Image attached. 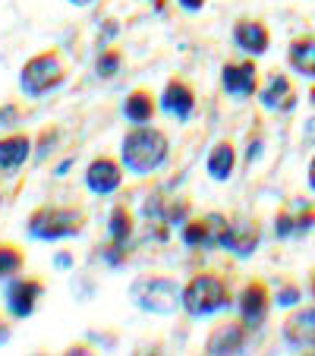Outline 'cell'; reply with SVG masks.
Instances as JSON below:
<instances>
[{"label":"cell","instance_id":"22","mask_svg":"<svg viewBox=\"0 0 315 356\" xmlns=\"http://www.w3.org/2000/svg\"><path fill=\"white\" fill-rule=\"evenodd\" d=\"M287 63L293 73L306 76V79H315V35H302V38L290 41Z\"/></svg>","mask_w":315,"mask_h":356},{"label":"cell","instance_id":"1","mask_svg":"<svg viewBox=\"0 0 315 356\" xmlns=\"http://www.w3.org/2000/svg\"><path fill=\"white\" fill-rule=\"evenodd\" d=\"M170 158V139L164 129L142 123V127L127 129V136L120 139V161L127 168V174L133 177H148L154 170H161Z\"/></svg>","mask_w":315,"mask_h":356},{"label":"cell","instance_id":"15","mask_svg":"<svg viewBox=\"0 0 315 356\" xmlns=\"http://www.w3.org/2000/svg\"><path fill=\"white\" fill-rule=\"evenodd\" d=\"M249 334H252V331H249L246 325L240 322V318H227V322L215 325V328L208 331V337H205V353H211V356L240 353V350L246 347Z\"/></svg>","mask_w":315,"mask_h":356},{"label":"cell","instance_id":"4","mask_svg":"<svg viewBox=\"0 0 315 356\" xmlns=\"http://www.w3.org/2000/svg\"><path fill=\"white\" fill-rule=\"evenodd\" d=\"M129 302L152 316H174L183 309V284H177L170 275H139L129 284Z\"/></svg>","mask_w":315,"mask_h":356},{"label":"cell","instance_id":"14","mask_svg":"<svg viewBox=\"0 0 315 356\" xmlns=\"http://www.w3.org/2000/svg\"><path fill=\"white\" fill-rule=\"evenodd\" d=\"M230 38H234V44L240 47L246 57H261V54H268V47H271L268 26L261 19H252V16H240V19L234 22Z\"/></svg>","mask_w":315,"mask_h":356},{"label":"cell","instance_id":"24","mask_svg":"<svg viewBox=\"0 0 315 356\" xmlns=\"http://www.w3.org/2000/svg\"><path fill=\"white\" fill-rule=\"evenodd\" d=\"M123 70V51L117 44H108L101 47L98 57H95V76L98 79H114V76H120Z\"/></svg>","mask_w":315,"mask_h":356},{"label":"cell","instance_id":"12","mask_svg":"<svg viewBox=\"0 0 315 356\" xmlns=\"http://www.w3.org/2000/svg\"><path fill=\"white\" fill-rule=\"evenodd\" d=\"M221 88L230 98H252V95H259V67H255V57L224 63Z\"/></svg>","mask_w":315,"mask_h":356},{"label":"cell","instance_id":"9","mask_svg":"<svg viewBox=\"0 0 315 356\" xmlns=\"http://www.w3.org/2000/svg\"><path fill=\"white\" fill-rule=\"evenodd\" d=\"M271 302H275V296H271L268 284L265 281H246L243 290H240V296H236L240 322L246 325L249 331H259L261 325H265V318H268V312H271Z\"/></svg>","mask_w":315,"mask_h":356},{"label":"cell","instance_id":"31","mask_svg":"<svg viewBox=\"0 0 315 356\" xmlns=\"http://www.w3.org/2000/svg\"><path fill=\"white\" fill-rule=\"evenodd\" d=\"M67 3H70V7H92L95 0H67Z\"/></svg>","mask_w":315,"mask_h":356},{"label":"cell","instance_id":"21","mask_svg":"<svg viewBox=\"0 0 315 356\" xmlns=\"http://www.w3.org/2000/svg\"><path fill=\"white\" fill-rule=\"evenodd\" d=\"M158 98H154L148 88H142V86H136L133 92L123 98V117H127L133 127H142V123H152L154 120V114H158Z\"/></svg>","mask_w":315,"mask_h":356},{"label":"cell","instance_id":"10","mask_svg":"<svg viewBox=\"0 0 315 356\" xmlns=\"http://www.w3.org/2000/svg\"><path fill=\"white\" fill-rule=\"evenodd\" d=\"M261 243V224L249 215H230L227 227L221 236V249H227L230 256L236 259H249Z\"/></svg>","mask_w":315,"mask_h":356},{"label":"cell","instance_id":"2","mask_svg":"<svg viewBox=\"0 0 315 356\" xmlns=\"http://www.w3.org/2000/svg\"><path fill=\"white\" fill-rule=\"evenodd\" d=\"M88 211L82 205H38L26 218V230L32 240L54 243V240H73L86 234Z\"/></svg>","mask_w":315,"mask_h":356},{"label":"cell","instance_id":"29","mask_svg":"<svg viewBox=\"0 0 315 356\" xmlns=\"http://www.w3.org/2000/svg\"><path fill=\"white\" fill-rule=\"evenodd\" d=\"M136 3H145V7H152V10H158V13H161L168 0H136Z\"/></svg>","mask_w":315,"mask_h":356},{"label":"cell","instance_id":"17","mask_svg":"<svg viewBox=\"0 0 315 356\" xmlns=\"http://www.w3.org/2000/svg\"><path fill=\"white\" fill-rule=\"evenodd\" d=\"M259 104L271 114H287L296 108V88L290 82V76L271 73L265 86H259Z\"/></svg>","mask_w":315,"mask_h":356},{"label":"cell","instance_id":"7","mask_svg":"<svg viewBox=\"0 0 315 356\" xmlns=\"http://www.w3.org/2000/svg\"><path fill=\"white\" fill-rule=\"evenodd\" d=\"M227 227V215L221 211H205V215H189L180 224V243L186 249H202V252H211V249H221V236Z\"/></svg>","mask_w":315,"mask_h":356},{"label":"cell","instance_id":"33","mask_svg":"<svg viewBox=\"0 0 315 356\" xmlns=\"http://www.w3.org/2000/svg\"><path fill=\"white\" fill-rule=\"evenodd\" d=\"M309 293H312V300H315V271H312V277H309Z\"/></svg>","mask_w":315,"mask_h":356},{"label":"cell","instance_id":"18","mask_svg":"<svg viewBox=\"0 0 315 356\" xmlns=\"http://www.w3.org/2000/svg\"><path fill=\"white\" fill-rule=\"evenodd\" d=\"M284 341L293 350H315V306H300L284 318Z\"/></svg>","mask_w":315,"mask_h":356},{"label":"cell","instance_id":"28","mask_svg":"<svg viewBox=\"0 0 315 356\" xmlns=\"http://www.w3.org/2000/svg\"><path fill=\"white\" fill-rule=\"evenodd\" d=\"M10 334H13V328H10V318H0V347L10 341Z\"/></svg>","mask_w":315,"mask_h":356},{"label":"cell","instance_id":"5","mask_svg":"<svg viewBox=\"0 0 315 356\" xmlns=\"http://www.w3.org/2000/svg\"><path fill=\"white\" fill-rule=\"evenodd\" d=\"M63 82H67V60H63V54L57 47L38 51L19 70V88L26 98H45L54 88H60Z\"/></svg>","mask_w":315,"mask_h":356},{"label":"cell","instance_id":"32","mask_svg":"<svg viewBox=\"0 0 315 356\" xmlns=\"http://www.w3.org/2000/svg\"><path fill=\"white\" fill-rule=\"evenodd\" d=\"M306 136H309V139H315V117L306 123Z\"/></svg>","mask_w":315,"mask_h":356},{"label":"cell","instance_id":"34","mask_svg":"<svg viewBox=\"0 0 315 356\" xmlns=\"http://www.w3.org/2000/svg\"><path fill=\"white\" fill-rule=\"evenodd\" d=\"M309 101H312V104H315V86H312V92H309Z\"/></svg>","mask_w":315,"mask_h":356},{"label":"cell","instance_id":"26","mask_svg":"<svg viewBox=\"0 0 315 356\" xmlns=\"http://www.w3.org/2000/svg\"><path fill=\"white\" fill-rule=\"evenodd\" d=\"M57 136H60V129H57V127H51V129H45V133H41L38 148H35V161H45V158H47V152L54 148Z\"/></svg>","mask_w":315,"mask_h":356},{"label":"cell","instance_id":"11","mask_svg":"<svg viewBox=\"0 0 315 356\" xmlns=\"http://www.w3.org/2000/svg\"><path fill=\"white\" fill-rule=\"evenodd\" d=\"M123 177H127V168L120 158L98 155L86 168V186L92 195H114L123 186Z\"/></svg>","mask_w":315,"mask_h":356},{"label":"cell","instance_id":"27","mask_svg":"<svg viewBox=\"0 0 315 356\" xmlns=\"http://www.w3.org/2000/svg\"><path fill=\"white\" fill-rule=\"evenodd\" d=\"M177 3H180V7L186 10V13H202L208 0H177Z\"/></svg>","mask_w":315,"mask_h":356},{"label":"cell","instance_id":"20","mask_svg":"<svg viewBox=\"0 0 315 356\" xmlns=\"http://www.w3.org/2000/svg\"><path fill=\"white\" fill-rule=\"evenodd\" d=\"M205 170L215 183H227L236 170V148L230 139H218L205 155Z\"/></svg>","mask_w":315,"mask_h":356},{"label":"cell","instance_id":"13","mask_svg":"<svg viewBox=\"0 0 315 356\" xmlns=\"http://www.w3.org/2000/svg\"><path fill=\"white\" fill-rule=\"evenodd\" d=\"M315 227V205L306 199H293L287 209L275 215V236L277 240H296Z\"/></svg>","mask_w":315,"mask_h":356},{"label":"cell","instance_id":"3","mask_svg":"<svg viewBox=\"0 0 315 356\" xmlns=\"http://www.w3.org/2000/svg\"><path fill=\"white\" fill-rule=\"evenodd\" d=\"M234 302L227 277L218 271H199L183 284V312L189 318H211Z\"/></svg>","mask_w":315,"mask_h":356},{"label":"cell","instance_id":"16","mask_svg":"<svg viewBox=\"0 0 315 356\" xmlns=\"http://www.w3.org/2000/svg\"><path fill=\"white\" fill-rule=\"evenodd\" d=\"M158 104H161V111L168 117L186 123L189 117H193V111H195V88L189 86L186 79L174 76V79L164 82V92H161V98H158Z\"/></svg>","mask_w":315,"mask_h":356},{"label":"cell","instance_id":"6","mask_svg":"<svg viewBox=\"0 0 315 356\" xmlns=\"http://www.w3.org/2000/svg\"><path fill=\"white\" fill-rule=\"evenodd\" d=\"M45 290L47 284L38 275H16L10 281H3V309H7V316L16 318V322L32 318Z\"/></svg>","mask_w":315,"mask_h":356},{"label":"cell","instance_id":"30","mask_svg":"<svg viewBox=\"0 0 315 356\" xmlns=\"http://www.w3.org/2000/svg\"><path fill=\"white\" fill-rule=\"evenodd\" d=\"M309 186H312V193H315V155H312V161H309Z\"/></svg>","mask_w":315,"mask_h":356},{"label":"cell","instance_id":"23","mask_svg":"<svg viewBox=\"0 0 315 356\" xmlns=\"http://www.w3.org/2000/svg\"><path fill=\"white\" fill-rule=\"evenodd\" d=\"M22 268H26V249L13 240H3L0 243V284L22 275Z\"/></svg>","mask_w":315,"mask_h":356},{"label":"cell","instance_id":"25","mask_svg":"<svg viewBox=\"0 0 315 356\" xmlns=\"http://www.w3.org/2000/svg\"><path fill=\"white\" fill-rule=\"evenodd\" d=\"M275 302L277 306H284V309H293L296 302H302V290L296 287V284H284V287H277Z\"/></svg>","mask_w":315,"mask_h":356},{"label":"cell","instance_id":"19","mask_svg":"<svg viewBox=\"0 0 315 356\" xmlns=\"http://www.w3.org/2000/svg\"><path fill=\"white\" fill-rule=\"evenodd\" d=\"M35 142L29 133H7L0 136V174H16L32 158Z\"/></svg>","mask_w":315,"mask_h":356},{"label":"cell","instance_id":"8","mask_svg":"<svg viewBox=\"0 0 315 356\" xmlns=\"http://www.w3.org/2000/svg\"><path fill=\"white\" fill-rule=\"evenodd\" d=\"M133 234H136V215L127 209V205H114L108 215V243L101 249V259L108 265H123L127 262V249L133 243Z\"/></svg>","mask_w":315,"mask_h":356}]
</instances>
